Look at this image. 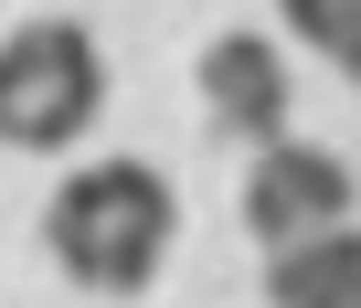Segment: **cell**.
<instances>
[{
  "instance_id": "cell-1",
  "label": "cell",
  "mask_w": 361,
  "mask_h": 308,
  "mask_svg": "<svg viewBox=\"0 0 361 308\" xmlns=\"http://www.w3.org/2000/svg\"><path fill=\"white\" fill-rule=\"evenodd\" d=\"M170 234H180V202H170V181H159L149 160H85V171H64L54 202H43L54 266H64L75 287H96V297H138V287L159 276Z\"/></svg>"
},
{
  "instance_id": "cell-2",
  "label": "cell",
  "mask_w": 361,
  "mask_h": 308,
  "mask_svg": "<svg viewBox=\"0 0 361 308\" xmlns=\"http://www.w3.org/2000/svg\"><path fill=\"white\" fill-rule=\"evenodd\" d=\"M106 106V54L85 22H22L0 32V149H75Z\"/></svg>"
},
{
  "instance_id": "cell-3",
  "label": "cell",
  "mask_w": 361,
  "mask_h": 308,
  "mask_svg": "<svg viewBox=\"0 0 361 308\" xmlns=\"http://www.w3.org/2000/svg\"><path fill=\"white\" fill-rule=\"evenodd\" d=\"M350 202H361V181H350L340 149H319V138H276V149H255V171H245V234H255L266 255L361 223Z\"/></svg>"
},
{
  "instance_id": "cell-4",
  "label": "cell",
  "mask_w": 361,
  "mask_h": 308,
  "mask_svg": "<svg viewBox=\"0 0 361 308\" xmlns=\"http://www.w3.org/2000/svg\"><path fill=\"white\" fill-rule=\"evenodd\" d=\"M202 106H213V128L224 138H245V149H276L287 138V54L266 43V32H213L202 43Z\"/></svg>"
},
{
  "instance_id": "cell-5",
  "label": "cell",
  "mask_w": 361,
  "mask_h": 308,
  "mask_svg": "<svg viewBox=\"0 0 361 308\" xmlns=\"http://www.w3.org/2000/svg\"><path fill=\"white\" fill-rule=\"evenodd\" d=\"M266 308H361V223L266 255Z\"/></svg>"
},
{
  "instance_id": "cell-6",
  "label": "cell",
  "mask_w": 361,
  "mask_h": 308,
  "mask_svg": "<svg viewBox=\"0 0 361 308\" xmlns=\"http://www.w3.org/2000/svg\"><path fill=\"white\" fill-rule=\"evenodd\" d=\"M287 32L308 54H329L350 85H361V0H287Z\"/></svg>"
}]
</instances>
